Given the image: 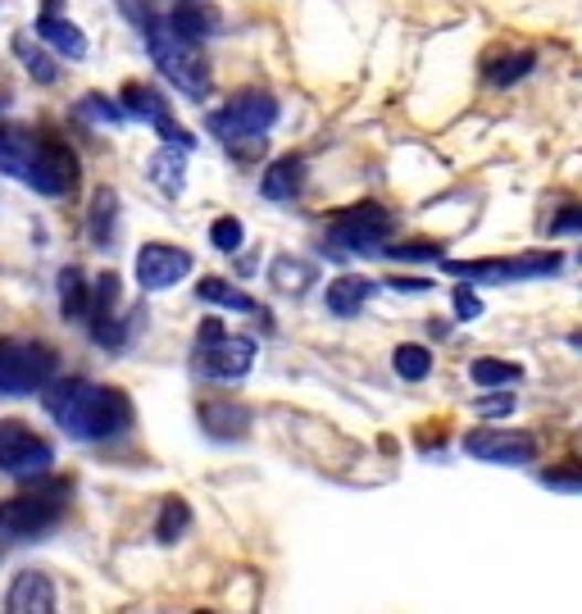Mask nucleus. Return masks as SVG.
I'll return each mask as SVG.
<instances>
[{"label":"nucleus","instance_id":"20e7f679","mask_svg":"<svg viewBox=\"0 0 582 614\" xmlns=\"http://www.w3.org/2000/svg\"><path fill=\"white\" fill-rule=\"evenodd\" d=\"M278 124V100L268 92H242L232 96L223 109L210 114V133L232 146V150H260L264 146V133Z\"/></svg>","mask_w":582,"mask_h":614},{"label":"nucleus","instance_id":"39448f33","mask_svg":"<svg viewBox=\"0 0 582 614\" xmlns=\"http://www.w3.org/2000/svg\"><path fill=\"white\" fill-rule=\"evenodd\" d=\"M55 369H60V356L51 347H42V341L0 337V396L42 392L55 378Z\"/></svg>","mask_w":582,"mask_h":614},{"label":"nucleus","instance_id":"aec40b11","mask_svg":"<svg viewBox=\"0 0 582 614\" xmlns=\"http://www.w3.org/2000/svg\"><path fill=\"white\" fill-rule=\"evenodd\" d=\"M169 19H173V28L182 36H191V42H205V36H214L223 28V14L210 6V0H182Z\"/></svg>","mask_w":582,"mask_h":614},{"label":"nucleus","instance_id":"4468645a","mask_svg":"<svg viewBox=\"0 0 582 614\" xmlns=\"http://www.w3.org/2000/svg\"><path fill=\"white\" fill-rule=\"evenodd\" d=\"M191 274V255L182 246H169V242H150L141 255H137V283L146 292H165L173 283H182Z\"/></svg>","mask_w":582,"mask_h":614},{"label":"nucleus","instance_id":"0eeeda50","mask_svg":"<svg viewBox=\"0 0 582 614\" xmlns=\"http://www.w3.org/2000/svg\"><path fill=\"white\" fill-rule=\"evenodd\" d=\"M564 260L555 251H537V255H515V260H446L451 278H474V283H528V278H547L555 274Z\"/></svg>","mask_w":582,"mask_h":614},{"label":"nucleus","instance_id":"cd10ccee","mask_svg":"<svg viewBox=\"0 0 582 614\" xmlns=\"http://www.w3.org/2000/svg\"><path fill=\"white\" fill-rule=\"evenodd\" d=\"M469 378L478 382V388H510V382L523 378V369L510 364V360H474L469 364Z\"/></svg>","mask_w":582,"mask_h":614},{"label":"nucleus","instance_id":"72a5a7b5","mask_svg":"<svg viewBox=\"0 0 582 614\" xmlns=\"http://www.w3.org/2000/svg\"><path fill=\"white\" fill-rule=\"evenodd\" d=\"M547 487H564V491H582V465H564V469H547L541 474Z\"/></svg>","mask_w":582,"mask_h":614},{"label":"nucleus","instance_id":"1a4fd4ad","mask_svg":"<svg viewBox=\"0 0 582 614\" xmlns=\"http://www.w3.org/2000/svg\"><path fill=\"white\" fill-rule=\"evenodd\" d=\"M392 214H387L382 205L364 201V205H351V210H341L328 227V237L341 246V251H360V255H373L382 251V242L392 237Z\"/></svg>","mask_w":582,"mask_h":614},{"label":"nucleus","instance_id":"4be33fe9","mask_svg":"<svg viewBox=\"0 0 582 614\" xmlns=\"http://www.w3.org/2000/svg\"><path fill=\"white\" fill-rule=\"evenodd\" d=\"M87 310H92V283L83 278V268H64L60 274V315L73 324H87Z\"/></svg>","mask_w":582,"mask_h":614},{"label":"nucleus","instance_id":"dca6fc26","mask_svg":"<svg viewBox=\"0 0 582 614\" xmlns=\"http://www.w3.org/2000/svg\"><path fill=\"white\" fill-rule=\"evenodd\" d=\"M32 32H36V42L55 46V51H60V55H68V60H83V55H87V36H83V28H77V23H68V19H60L55 10L36 14Z\"/></svg>","mask_w":582,"mask_h":614},{"label":"nucleus","instance_id":"f8f14e48","mask_svg":"<svg viewBox=\"0 0 582 614\" xmlns=\"http://www.w3.org/2000/svg\"><path fill=\"white\" fill-rule=\"evenodd\" d=\"M119 100H124V114H137V119H146V124H150L155 133H160L169 146H187V150H191V133L173 124L169 100H165L160 92H155V87H146V83H124Z\"/></svg>","mask_w":582,"mask_h":614},{"label":"nucleus","instance_id":"c85d7f7f","mask_svg":"<svg viewBox=\"0 0 582 614\" xmlns=\"http://www.w3.org/2000/svg\"><path fill=\"white\" fill-rule=\"evenodd\" d=\"M187 523H191V510H187V501H182V496H169V501H165V510H160V523H155V537H160L165 547H173L178 537L187 532Z\"/></svg>","mask_w":582,"mask_h":614},{"label":"nucleus","instance_id":"2eb2a0df","mask_svg":"<svg viewBox=\"0 0 582 614\" xmlns=\"http://www.w3.org/2000/svg\"><path fill=\"white\" fill-rule=\"evenodd\" d=\"M6 610H10V614H51V610H55V587H51V579H46V573H36V569H23L19 579L10 583Z\"/></svg>","mask_w":582,"mask_h":614},{"label":"nucleus","instance_id":"ea45409f","mask_svg":"<svg viewBox=\"0 0 582 614\" xmlns=\"http://www.w3.org/2000/svg\"><path fill=\"white\" fill-rule=\"evenodd\" d=\"M569 347H573V351H582V328H578V332H569Z\"/></svg>","mask_w":582,"mask_h":614},{"label":"nucleus","instance_id":"9b49d317","mask_svg":"<svg viewBox=\"0 0 582 614\" xmlns=\"http://www.w3.org/2000/svg\"><path fill=\"white\" fill-rule=\"evenodd\" d=\"M255 364V341L251 337H205L197 347V369L210 378H246Z\"/></svg>","mask_w":582,"mask_h":614},{"label":"nucleus","instance_id":"473e14b6","mask_svg":"<svg viewBox=\"0 0 582 614\" xmlns=\"http://www.w3.org/2000/svg\"><path fill=\"white\" fill-rule=\"evenodd\" d=\"M392 260H442V242H401V246H387Z\"/></svg>","mask_w":582,"mask_h":614},{"label":"nucleus","instance_id":"c9c22d12","mask_svg":"<svg viewBox=\"0 0 582 614\" xmlns=\"http://www.w3.org/2000/svg\"><path fill=\"white\" fill-rule=\"evenodd\" d=\"M455 315H459V319H478V315H483V300H478L469 287H455Z\"/></svg>","mask_w":582,"mask_h":614},{"label":"nucleus","instance_id":"bb28decb","mask_svg":"<svg viewBox=\"0 0 582 614\" xmlns=\"http://www.w3.org/2000/svg\"><path fill=\"white\" fill-rule=\"evenodd\" d=\"M10 46H14V55L23 60V68H28V78H36V83H42V87H51V83L60 78V68H55V60H51V55H46L42 46H32V36H28V32H19V36H14Z\"/></svg>","mask_w":582,"mask_h":614},{"label":"nucleus","instance_id":"a211bd4d","mask_svg":"<svg viewBox=\"0 0 582 614\" xmlns=\"http://www.w3.org/2000/svg\"><path fill=\"white\" fill-rule=\"evenodd\" d=\"M201 428L210 433V437H219V442H242L246 437V428H251V414L242 410V405H227V401H210V405H201Z\"/></svg>","mask_w":582,"mask_h":614},{"label":"nucleus","instance_id":"c756f323","mask_svg":"<svg viewBox=\"0 0 582 614\" xmlns=\"http://www.w3.org/2000/svg\"><path fill=\"white\" fill-rule=\"evenodd\" d=\"M392 369L405 378V382H423L433 373V356L423 351V347H396L392 351Z\"/></svg>","mask_w":582,"mask_h":614},{"label":"nucleus","instance_id":"2f4dec72","mask_svg":"<svg viewBox=\"0 0 582 614\" xmlns=\"http://www.w3.org/2000/svg\"><path fill=\"white\" fill-rule=\"evenodd\" d=\"M77 114H83V119H96V124H119L124 105H109L105 96H87L83 105H77Z\"/></svg>","mask_w":582,"mask_h":614},{"label":"nucleus","instance_id":"f704fd0d","mask_svg":"<svg viewBox=\"0 0 582 614\" xmlns=\"http://www.w3.org/2000/svg\"><path fill=\"white\" fill-rule=\"evenodd\" d=\"M551 233H555V237H564V233H582V205L560 210V214L551 219Z\"/></svg>","mask_w":582,"mask_h":614},{"label":"nucleus","instance_id":"412c9836","mask_svg":"<svg viewBox=\"0 0 582 614\" xmlns=\"http://www.w3.org/2000/svg\"><path fill=\"white\" fill-rule=\"evenodd\" d=\"M197 296L201 300H210V305H219V310H242V315H260L264 324H268V310L255 300V296H246V292H237L232 283H223V278H201L197 283Z\"/></svg>","mask_w":582,"mask_h":614},{"label":"nucleus","instance_id":"9d476101","mask_svg":"<svg viewBox=\"0 0 582 614\" xmlns=\"http://www.w3.org/2000/svg\"><path fill=\"white\" fill-rule=\"evenodd\" d=\"M464 451L487 465H532L537 459V437L519 433V428H474L464 437Z\"/></svg>","mask_w":582,"mask_h":614},{"label":"nucleus","instance_id":"6ab92c4d","mask_svg":"<svg viewBox=\"0 0 582 614\" xmlns=\"http://www.w3.org/2000/svg\"><path fill=\"white\" fill-rule=\"evenodd\" d=\"M300 187H305V160L300 156L274 160V165L264 169V178H260V191H264L268 201H292Z\"/></svg>","mask_w":582,"mask_h":614},{"label":"nucleus","instance_id":"a878e982","mask_svg":"<svg viewBox=\"0 0 582 614\" xmlns=\"http://www.w3.org/2000/svg\"><path fill=\"white\" fill-rule=\"evenodd\" d=\"M268 278H274V287L278 292H292V296H300L309 283H315L319 274H315V264L309 260H292V255H278L274 264H268Z\"/></svg>","mask_w":582,"mask_h":614},{"label":"nucleus","instance_id":"5701e85b","mask_svg":"<svg viewBox=\"0 0 582 614\" xmlns=\"http://www.w3.org/2000/svg\"><path fill=\"white\" fill-rule=\"evenodd\" d=\"M182 150H187V146H169V141H165V150H155V156H150V182L160 187V191H169V197H178L182 182H187V160H182Z\"/></svg>","mask_w":582,"mask_h":614},{"label":"nucleus","instance_id":"a19ab883","mask_svg":"<svg viewBox=\"0 0 582 614\" xmlns=\"http://www.w3.org/2000/svg\"><path fill=\"white\" fill-rule=\"evenodd\" d=\"M573 451H578V455H582V428H578V433H573Z\"/></svg>","mask_w":582,"mask_h":614},{"label":"nucleus","instance_id":"f03ea898","mask_svg":"<svg viewBox=\"0 0 582 614\" xmlns=\"http://www.w3.org/2000/svg\"><path fill=\"white\" fill-rule=\"evenodd\" d=\"M141 36H146L150 60L160 64V73H165V78H169L182 96H191V100H205V96H210V64H205L201 46L173 28V19L150 14V19L141 23Z\"/></svg>","mask_w":582,"mask_h":614},{"label":"nucleus","instance_id":"6e6552de","mask_svg":"<svg viewBox=\"0 0 582 614\" xmlns=\"http://www.w3.org/2000/svg\"><path fill=\"white\" fill-rule=\"evenodd\" d=\"M51 465H55L51 442L28 433L19 419H6V424H0V474H10L19 483H36V478L51 474Z\"/></svg>","mask_w":582,"mask_h":614},{"label":"nucleus","instance_id":"393cba45","mask_svg":"<svg viewBox=\"0 0 582 614\" xmlns=\"http://www.w3.org/2000/svg\"><path fill=\"white\" fill-rule=\"evenodd\" d=\"M532 64H537L532 51H510V55H491V60L483 64V73H487V83H491V87H510V83L528 78Z\"/></svg>","mask_w":582,"mask_h":614},{"label":"nucleus","instance_id":"58836bf2","mask_svg":"<svg viewBox=\"0 0 582 614\" xmlns=\"http://www.w3.org/2000/svg\"><path fill=\"white\" fill-rule=\"evenodd\" d=\"M387 287H396V292H428L433 283L428 278H396V283H387Z\"/></svg>","mask_w":582,"mask_h":614},{"label":"nucleus","instance_id":"b1692460","mask_svg":"<svg viewBox=\"0 0 582 614\" xmlns=\"http://www.w3.org/2000/svg\"><path fill=\"white\" fill-rule=\"evenodd\" d=\"M114 219H119V197H114L109 187H100L96 197H92V210H87V237H92V246H109V237H114Z\"/></svg>","mask_w":582,"mask_h":614},{"label":"nucleus","instance_id":"ddd939ff","mask_svg":"<svg viewBox=\"0 0 582 614\" xmlns=\"http://www.w3.org/2000/svg\"><path fill=\"white\" fill-rule=\"evenodd\" d=\"M87 328L96 347H124V319H119V274H100L92 283V310Z\"/></svg>","mask_w":582,"mask_h":614},{"label":"nucleus","instance_id":"e433bc0d","mask_svg":"<svg viewBox=\"0 0 582 614\" xmlns=\"http://www.w3.org/2000/svg\"><path fill=\"white\" fill-rule=\"evenodd\" d=\"M506 410H515V396H510V392L483 396V401H478V414H506Z\"/></svg>","mask_w":582,"mask_h":614},{"label":"nucleus","instance_id":"f3484780","mask_svg":"<svg viewBox=\"0 0 582 614\" xmlns=\"http://www.w3.org/2000/svg\"><path fill=\"white\" fill-rule=\"evenodd\" d=\"M373 292H378V283H373V278L346 274V278L328 283V296H324V305H328V315H337V319H356V315L364 310V300H369Z\"/></svg>","mask_w":582,"mask_h":614},{"label":"nucleus","instance_id":"423d86ee","mask_svg":"<svg viewBox=\"0 0 582 614\" xmlns=\"http://www.w3.org/2000/svg\"><path fill=\"white\" fill-rule=\"evenodd\" d=\"M77 173H83V165H77L73 146H64L51 133H36V146H32V160H28L23 182L32 191H42V197H68V191L77 187Z\"/></svg>","mask_w":582,"mask_h":614},{"label":"nucleus","instance_id":"f257e3e1","mask_svg":"<svg viewBox=\"0 0 582 614\" xmlns=\"http://www.w3.org/2000/svg\"><path fill=\"white\" fill-rule=\"evenodd\" d=\"M42 405L55 424L77 442H105L119 437L133 424V401L119 388H100L87 378H51L42 388Z\"/></svg>","mask_w":582,"mask_h":614},{"label":"nucleus","instance_id":"7c9ffc66","mask_svg":"<svg viewBox=\"0 0 582 614\" xmlns=\"http://www.w3.org/2000/svg\"><path fill=\"white\" fill-rule=\"evenodd\" d=\"M242 223L237 219H214L210 223V242H214V251H223V255H232V251H242Z\"/></svg>","mask_w":582,"mask_h":614},{"label":"nucleus","instance_id":"7ed1b4c3","mask_svg":"<svg viewBox=\"0 0 582 614\" xmlns=\"http://www.w3.org/2000/svg\"><path fill=\"white\" fill-rule=\"evenodd\" d=\"M68 506V483L64 478H36V487L0 501V532L6 537H42L46 528H55L64 519Z\"/></svg>","mask_w":582,"mask_h":614},{"label":"nucleus","instance_id":"4c0bfd02","mask_svg":"<svg viewBox=\"0 0 582 614\" xmlns=\"http://www.w3.org/2000/svg\"><path fill=\"white\" fill-rule=\"evenodd\" d=\"M119 10H124V14H128L137 28H141V23L155 14V10H150V0H119Z\"/></svg>","mask_w":582,"mask_h":614}]
</instances>
